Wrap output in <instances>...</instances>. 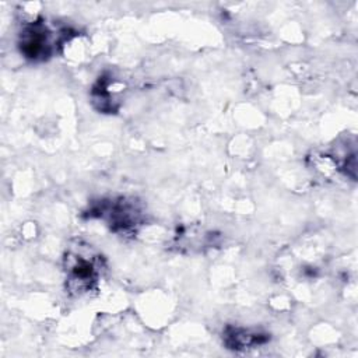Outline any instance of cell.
Masks as SVG:
<instances>
[{"mask_svg": "<svg viewBox=\"0 0 358 358\" xmlns=\"http://www.w3.org/2000/svg\"><path fill=\"white\" fill-rule=\"evenodd\" d=\"M66 271L70 291L90 292L101 274V260L90 250H70L66 256Z\"/></svg>", "mask_w": 358, "mask_h": 358, "instance_id": "cell-1", "label": "cell"}]
</instances>
